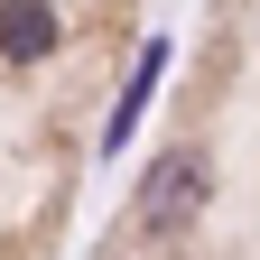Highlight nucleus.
Returning a JSON list of instances; mask_svg holds the SVG:
<instances>
[{"label":"nucleus","mask_w":260,"mask_h":260,"mask_svg":"<svg viewBox=\"0 0 260 260\" xmlns=\"http://www.w3.org/2000/svg\"><path fill=\"white\" fill-rule=\"evenodd\" d=\"M205 195H214L205 149H158L149 177H140V223L149 233H186V223H205Z\"/></svg>","instance_id":"nucleus-1"},{"label":"nucleus","mask_w":260,"mask_h":260,"mask_svg":"<svg viewBox=\"0 0 260 260\" xmlns=\"http://www.w3.org/2000/svg\"><path fill=\"white\" fill-rule=\"evenodd\" d=\"M0 56L10 65L56 56V0H0Z\"/></svg>","instance_id":"nucleus-2"},{"label":"nucleus","mask_w":260,"mask_h":260,"mask_svg":"<svg viewBox=\"0 0 260 260\" xmlns=\"http://www.w3.org/2000/svg\"><path fill=\"white\" fill-rule=\"evenodd\" d=\"M158 65H168V38H149V47H140V75H130V93L112 103V130H103L112 149H130V121H140V103H149V84H158Z\"/></svg>","instance_id":"nucleus-3"}]
</instances>
